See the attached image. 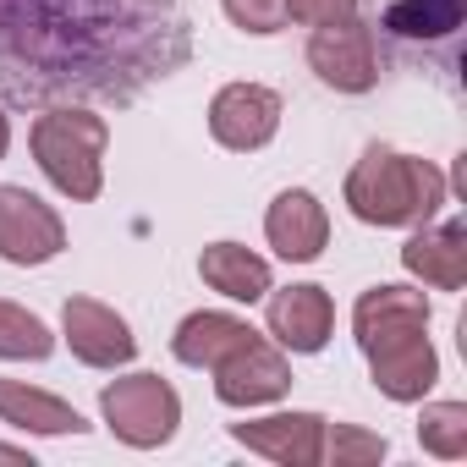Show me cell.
Segmentation results:
<instances>
[{"instance_id": "1", "label": "cell", "mask_w": 467, "mask_h": 467, "mask_svg": "<svg viewBox=\"0 0 467 467\" xmlns=\"http://www.w3.org/2000/svg\"><path fill=\"white\" fill-rule=\"evenodd\" d=\"M440 203H445V171L379 143L347 176V209L363 225H429Z\"/></svg>"}, {"instance_id": "2", "label": "cell", "mask_w": 467, "mask_h": 467, "mask_svg": "<svg viewBox=\"0 0 467 467\" xmlns=\"http://www.w3.org/2000/svg\"><path fill=\"white\" fill-rule=\"evenodd\" d=\"M28 143H34V160H39V171L50 176L56 192H67L78 203L99 198V187H105V143H110L105 116L72 110V105L67 110H45L34 121Z\"/></svg>"}, {"instance_id": "3", "label": "cell", "mask_w": 467, "mask_h": 467, "mask_svg": "<svg viewBox=\"0 0 467 467\" xmlns=\"http://www.w3.org/2000/svg\"><path fill=\"white\" fill-rule=\"evenodd\" d=\"M99 412L110 423L116 440L138 445V451H154L176 434L182 423V396L160 379V374H127L116 385L99 390Z\"/></svg>"}, {"instance_id": "4", "label": "cell", "mask_w": 467, "mask_h": 467, "mask_svg": "<svg viewBox=\"0 0 467 467\" xmlns=\"http://www.w3.org/2000/svg\"><path fill=\"white\" fill-rule=\"evenodd\" d=\"M61 248H67V225L39 192L0 187V259L28 270V265H50Z\"/></svg>"}, {"instance_id": "5", "label": "cell", "mask_w": 467, "mask_h": 467, "mask_svg": "<svg viewBox=\"0 0 467 467\" xmlns=\"http://www.w3.org/2000/svg\"><path fill=\"white\" fill-rule=\"evenodd\" d=\"M308 67L319 72V83H330L336 94H368L379 83V45L374 28L347 17L330 28H314L308 39Z\"/></svg>"}, {"instance_id": "6", "label": "cell", "mask_w": 467, "mask_h": 467, "mask_svg": "<svg viewBox=\"0 0 467 467\" xmlns=\"http://www.w3.org/2000/svg\"><path fill=\"white\" fill-rule=\"evenodd\" d=\"M209 132L220 149L254 154L281 132V94L265 83H225L209 99Z\"/></svg>"}, {"instance_id": "7", "label": "cell", "mask_w": 467, "mask_h": 467, "mask_svg": "<svg viewBox=\"0 0 467 467\" xmlns=\"http://www.w3.org/2000/svg\"><path fill=\"white\" fill-rule=\"evenodd\" d=\"M209 374H214V396L225 407H270V401H281L292 390V363L265 336L248 341L243 352H231L225 363H214Z\"/></svg>"}, {"instance_id": "8", "label": "cell", "mask_w": 467, "mask_h": 467, "mask_svg": "<svg viewBox=\"0 0 467 467\" xmlns=\"http://www.w3.org/2000/svg\"><path fill=\"white\" fill-rule=\"evenodd\" d=\"M61 336H67L72 358L88 363V368H121V363H132V352H138L132 325H127L110 303H99V297H67V308H61Z\"/></svg>"}, {"instance_id": "9", "label": "cell", "mask_w": 467, "mask_h": 467, "mask_svg": "<svg viewBox=\"0 0 467 467\" xmlns=\"http://www.w3.org/2000/svg\"><path fill=\"white\" fill-rule=\"evenodd\" d=\"M265 325L275 336L281 352H325L330 330H336V303L325 286H286V292H265Z\"/></svg>"}, {"instance_id": "10", "label": "cell", "mask_w": 467, "mask_h": 467, "mask_svg": "<svg viewBox=\"0 0 467 467\" xmlns=\"http://www.w3.org/2000/svg\"><path fill=\"white\" fill-rule=\"evenodd\" d=\"M231 440L281 467H319L325 462V418L319 412H270L254 423H231Z\"/></svg>"}, {"instance_id": "11", "label": "cell", "mask_w": 467, "mask_h": 467, "mask_svg": "<svg viewBox=\"0 0 467 467\" xmlns=\"http://www.w3.org/2000/svg\"><path fill=\"white\" fill-rule=\"evenodd\" d=\"M265 237H270V248H275L286 265H308V259H319L325 243H330V214H325V203H319L308 187H286V192L270 203V214H265Z\"/></svg>"}, {"instance_id": "12", "label": "cell", "mask_w": 467, "mask_h": 467, "mask_svg": "<svg viewBox=\"0 0 467 467\" xmlns=\"http://www.w3.org/2000/svg\"><path fill=\"white\" fill-rule=\"evenodd\" d=\"M363 358H368L374 390L390 396V401H423L434 390V379H440V358H434L423 330H407V336H396V341H385V347H374Z\"/></svg>"}, {"instance_id": "13", "label": "cell", "mask_w": 467, "mask_h": 467, "mask_svg": "<svg viewBox=\"0 0 467 467\" xmlns=\"http://www.w3.org/2000/svg\"><path fill=\"white\" fill-rule=\"evenodd\" d=\"M352 330H358L363 352H374L407 330H429V297L412 286H368L352 308Z\"/></svg>"}, {"instance_id": "14", "label": "cell", "mask_w": 467, "mask_h": 467, "mask_svg": "<svg viewBox=\"0 0 467 467\" xmlns=\"http://www.w3.org/2000/svg\"><path fill=\"white\" fill-rule=\"evenodd\" d=\"M407 275H418L434 292H456L467 281V225L445 220V225H418L412 243L401 248Z\"/></svg>"}, {"instance_id": "15", "label": "cell", "mask_w": 467, "mask_h": 467, "mask_svg": "<svg viewBox=\"0 0 467 467\" xmlns=\"http://www.w3.org/2000/svg\"><path fill=\"white\" fill-rule=\"evenodd\" d=\"M248 341H259V330L248 325V319H237V314H187L182 325H176V336H171V352H176V363H187V368H214V363H225L231 352H243Z\"/></svg>"}, {"instance_id": "16", "label": "cell", "mask_w": 467, "mask_h": 467, "mask_svg": "<svg viewBox=\"0 0 467 467\" xmlns=\"http://www.w3.org/2000/svg\"><path fill=\"white\" fill-rule=\"evenodd\" d=\"M198 275L225 303H265V292H270V259H259L243 243H209L198 254Z\"/></svg>"}, {"instance_id": "17", "label": "cell", "mask_w": 467, "mask_h": 467, "mask_svg": "<svg viewBox=\"0 0 467 467\" xmlns=\"http://www.w3.org/2000/svg\"><path fill=\"white\" fill-rule=\"evenodd\" d=\"M0 423L28 429V434H83V412L28 379H0Z\"/></svg>"}, {"instance_id": "18", "label": "cell", "mask_w": 467, "mask_h": 467, "mask_svg": "<svg viewBox=\"0 0 467 467\" xmlns=\"http://www.w3.org/2000/svg\"><path fill=\"white\" fill-rule=\"evenodd\" d=\"M462 12L467 0H390L385 28L401 39H445L462 28Z\"/></svg>"}, {"instance_id": "19", "label": "cell", "mask_w": 467, "mask_h": 467, "mask_svg": "<svg viewBox=\"0 0 467 467\" xmlns=\"http://www.w3.org/2000/svg\"><path fill=\"white\" fill-rule=\"evenodd\" d=\"M56 352V336L39 314H28L23 303L0 297V358H17V363H45Z\"/></svg>"}, {"instance_id": "20", "label": "cell", "mask_w": 467, "mask_h": 467, "mask_svg": "<svg viewBox=\"0 0 467 467\" xmlns=\"http://www.w3.org/2000/svg\"><path fill=\"white\" fill-rule=\"evenodd\" d=\"M418 440H423V451L440 456V462L467 456V407H462V401H429L423 418H418Z\"/></svg>"}, {"instance_id": "21", "label": "cell", "mask_w": 467, "mask_h": 467, "mask_svg": "<svg viewBox=\"0 0 467 467\" xmlns=\"http://www.w3.org/2000/svg\"><path fill=\"white\" fill-rule=\"evenodd\" d=\"M385 434L352 429V423H325V456L336 467H363V462H385Z\"/></svg>"}, {"instance_id": "22", "label": "cell", "mask_w": 467, "mask_h": 467, "mask_svg": "<svg viewBox=\"0 0 467 467\" xmlns=\"http://www.w3.org/2000/svg\"><path fill=\"white\" fill-rule=\"evenodd\" d=\"M225 17L243 34H281L286 28V0H225Z\"/></svg>"}, {"instance_id": "23", "label": "cell", "mask_w": 467, "mask_h": 467, "mask_svg": "<svg viewBox=\"0 0 467 467\" xmlns=\"http://www.w3.org/2000/svg\"><path fill=\"white\" fill-rule=\"evenodd\" d=\"M347 17H358V0H286V23H303V28H330Z\"/></svg>"}, {"instance_id": "24", "label": "cell", "mask_w": 467, "mask_h": 467, "mask_svg": "<svg viewBox=\"0 0 467 467\" xmlns=\"http://www.w3.org/2000/svg\"><path fill=\"white\" fill-rule=\"evenodd\" d=\"M0 462H23V467H34V456H28L23 445H0Z\"/></svg>"}, {"instance_id": "25", "label": "cell", "mask_w": 467, "mask_h": 467, "mask_svg": "<svg viewBox=\"0 0 467 467\" xmlns=\"http://www.w3.org/2000/svg\"><path fill=\"white\" fill-rule=\"evenodd\" d=\"M6 149H12V121H6V110H0V160H6Z\"/></svg>"}]
</instances>
